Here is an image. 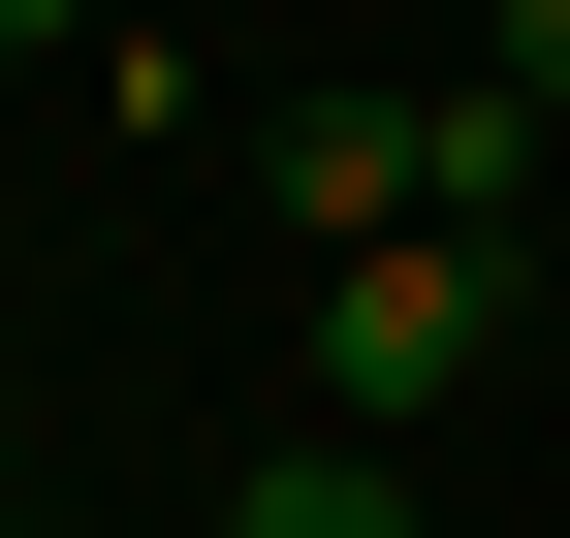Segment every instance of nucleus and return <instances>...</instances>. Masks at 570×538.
<instances>
[{"label": "nucleus", "mask_w": 570, "mask_h": 538, "mask_svg": "<svg viewBox=\"0 0 570 538\" xmlns=\"http://www.w3.org/2000/svg\"><path fill=\"white\" fill-rule=\"evenodd\" d=\"M475 349H508V253H475V222H381V253H317V444H412Z\"/></svg>", "instance_id": "f257e3e1"}, {"label": "nucleus", "mask_w": 570, "mask_h": 538, "mask_svg": "<svg viewBox=\"0 0 570 538\" xmlns=\"http://www.w3.org/2000/svg\"><path fill=\"white\" fill-rule=\"evenodd\" d=\"M285 222H317V253L444 222V96H285Z\"/></svg>", "instance_id": "f03ea898"}, {"label": "nucleus", "mask_w": 570, "mask_h": 538, "mask_svg": "<svg viewBox=\"0 0 570 538\" xmlns=\"http://www.w3.org/2000/svg\"><path fill=\"white\" fill-rule=\"evenodd\" d=\"M223 538H412V476H381V444H254V507Z\"/></svg>", "instance_id": "7ed1b4c3"}, {"label": "nucleus", "mask_w": 570, "mask_h": 538, "mask_svg": "<svg viewBox=\"0 0 570 538\" xmlns=\"http://www.w3.org/2000/svg\"><path fill=\"white\" fill-rule=\"evenodd\" d=\"M475 96H508V127H570V0H475Z\"/></svg>", "instance_id": "20e7f679"}, {"label": "nucleus", "mask_w": 570, "mask_h": 538, "mask_svg": "<svg viewBox=\"0 0 570 538\" xmlns=\"http://www.w3.org/2000/svg\"><path fill=\"white\" fill-rule=\"evenodd\" d=\"M63 32H96V0H0V63H63Z\"/></svg>", "instance_id": "39448f33"}]
</instances>
